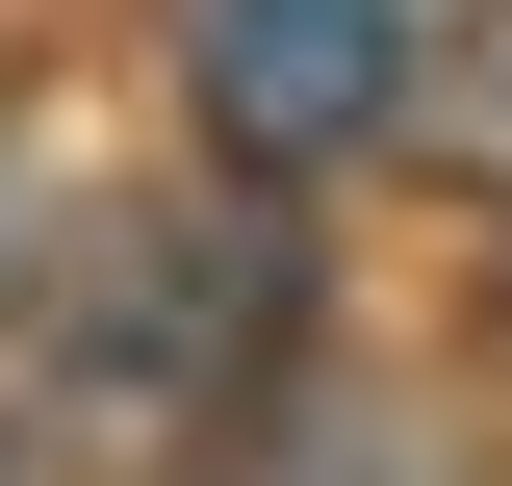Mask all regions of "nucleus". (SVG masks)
<instances>
[{
    "label": "nucleus",
    "instance_id": "nucleus-1",
    "mask_svg": "<svg viewBox=\"0 0 512 486\" xmlns=\"http://www.w3.org/2000/svg\"><path fill=\"white\" fill-rule=\"evenodd\" d=\"M410 103V26L384 0H205V128L231 154H359Z\"/></svg>",
    "mask_w": 512,
    "mask_h": 486
}]
</instances>
